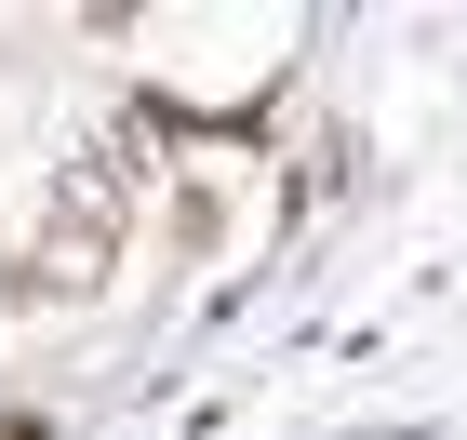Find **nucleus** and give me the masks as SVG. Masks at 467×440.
<instances>
[{
    "mask_svg": "<svg viewBox=\"0 0 467 440\" xmlns=\"http://www.w3.org/2000/svg\"><path fill=\"white\" fill-rule=\"evenodd\" d=\"M120 240H134V147H80L67 174H54V200H40V227L14 240V267H0V307H94L120 267Z\"/></svg>",
    "mask_w": 467,
    "mask_h": 440,
    "instance_id": "f257e3e1",
    "label": "nucleus"
},
{
    "mask_svg": "<svg viewBox=\"0 0 467 440\" xmlns=\"http://www.w3.org/2000/svg\"><path fill=\"white\" fill-rule=\"evenodd\" d=\"M0 440H54V414H27V401H0Z\"/></svg>",
    "mask_w": 467,
    "mask_h": 440,
    "instance_id": "f03ea898",
    "label": "nucleus"
}]
</instances>
